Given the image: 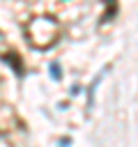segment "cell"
Instances as JSON below:
<instances>
[{
  "label": "cell",
  "instance_id": "1",
  "mask_svg": "<svg viewBox=\"0 0 138 147\" xmlns=\"http://www.w3.org/2000/svg\"><path fill=\"white\" fill-rule=\"evenodd\" d=\"M23 37L30 48L34 51H51L60 37H62V25L53 14H37L30 16L23 25Z\"/></svg>",
  "mask_w": 138,
  "mask_h": 147
},
{
  "label": "cell",
  "instance_id": "2",
  "mask_svg": "<svg viewBox=\"0 0 138 147\" xmlns=\"http://www.w3.org/2000/svg\"><path fill=\"white\" fill-rule=\"evenodd\" d=\"M0 60L5 62V64H9L12 69H14V74L21 78L25 71H23V62H21V57H18V53H14V51H7V53H0Z\"/></svg>",
  "mask_w": 138,
  "mask_h": 147
},
{
  "label": "cell",
  "instance_id": "3",
  "mask_svg": "<svg viewBox=\"0 0 138 147\" xmlns=\"http://www.w3.org/2000/svg\"><path fill=\"white\" fill-rule=\"evenodd\" d=\"M106 2V11H103V18H101V23H106V21H113L115 18V11H117V0H103Z\"/></svg>",
  "mask_w": 138,
  "mask_h": 147
},
{
  "label": "cell",
  "instance_id": "4",
  "mask_svg": "<svg viewBox=\"0 0 138 147\" xmlns=\"http://www.w3.org/2000/svg\"><path fill=\"white\" fill-rule=\"evenodd\" d=\"M51 76H53L55 80L62 78V74H60V64H57V62H51Z\"/></svg>",
  "mask_w": 138,
  "mask_h": 147
}]
</instances>
